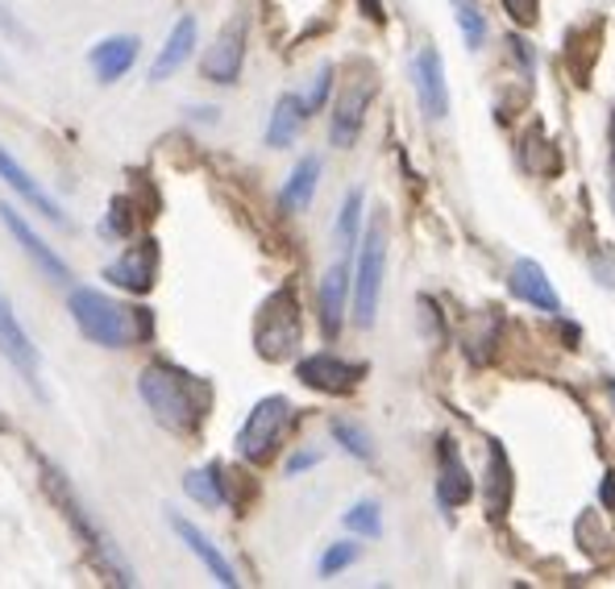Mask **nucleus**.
<instances>
[{
	"instance_id": "1",
	"label": "nucleus",
	"mask_w": 615,
	"mask_h": 589,
	"mask_svg": "<svg viewBox=\"0 0 615 589\" xmlns=\"http://www.w3.org/2000/svg\"><path fill=\"white\" fill-rule=\"evenodd\" d=\"M138 394L154 415V424L183 440L199 436L208 407H213V386L204 378L180 370L175 361H150L138 374Z\"/></svg>"
},
{
	"instance_id": "2",
	"label": "nucleus",
	"mask_w": 615,
	"mask_h": 589,
	"mask_svg": "<svg viewBox=\"0 0 615 589\" xmlns=\"http://www.w3.org/2000/svg\"><path fill=\"white\" fill-rule=\"evenodd\" d=\"M34 461H37V473H42V490L51 494V502H55L58 511H63V519L72 523L75 539L88 548L91 565L100 569V577H105L109 586H133L138 577H133V569L126 565L121 548H117V544L109 539V532L91 519V511L84 506V499H79V494H75V486L67 482V473H63L55 461H46L42 452H34Z\"/></svg>"
},
{
	"instance_id": "3",
	"label": "nucleus",
	"mask_w": 615,
	"mask_h": 589,
	"mask_svg": "<svg viewBox=\"0 0 615 589\" xmlns=\"http://www.w3.org/2000/svg\"><path fill=\"white\" fill-rule=\"evenodd\" d=\"M67 312H72L75 328L84 332V340L100 345V349H129L138 340L154 337L150 307L117 304L112 295L96 291V286H72L67 291Z\"/></svg>"
},
{
	"instance_id": "4",
	"label": "nucleus",
	"mask_w": 615,
	"mask_h": 589,
	"mask_svg": "<svg viewBox=\"0 0 615 589\" xmlns=\"http://www.w3.org/2000/svg\"><path fill=\"white\" fill-rule=\"evenodd\" d=\"M304 337V320H300V304H295V291L279 286L267 295V304L258 307V320H253V349L262 361H288L300 349Z\"/></svg>"
},
{
	"instance_id": "5",
	"label": "nucleus",
	"mask_w": 615,
	"mask_h": 589,
	"mask_svg": "<svg viewBox=\"0 0 615 589\" xmlns=\"http://www.w3.org/2000/svg\"><path fill=\"white\" fill-rule=\"evenodd\" d=\"M291 415H295V407H291L288 394H267V399H258L253 411L246 415L241 432H237V440H234L237 457L250 461V465L271 461L279 440H283V432H288Z\"/></svg>"
},
{
	"instance_id": "6",
	"label": "nucleus",
	"mask_w": 615,
	"mask_h": 589,
	"mask_svg": "<svg viewBox=\"0 0 615 589\" xmlns=\"http://www.w3.org/2000/svg\"><path fill=\"white\" fill-rule=\"evenodd\" d=\"M382 270H387V229H382V220H370L363 250H358V274H354V320L363 328H370L379 316Z\"/></svg>"
},
{
	"instance_id": "7",
	"label": "nucleus",
	"mask_w": 615,
	"mask_h": 589,
	"mask_svg": "<svg viewBox=\"0 0 615 589\" xmlns=\"http://www.w3.org/2000/svg\"><path fill=\"white\" fill-rule=\"evenodd\" d=\"M0 353L4 361L25 378V386L37 394V399H46V386H42V358H37V345L30 340V332L21 328L18 312L9 304V295L0 291Z\"/></svg>"
},
{
	"instance_id": "8",
	"label": "nucleus",
	"mask_w": 615,
	"mask_h": 589,
	"mask_svg": "<svg viewBox=\"0 0 615 589\" xmlns=\"http://www.w3.org/2000/svg\"><path fill=\"white\" fill-rule=\"evenodd\" d=\"M105 279L112 286L129 291V295H150L154 283H159V241L145 237L138 246L121 250V258H112L109 266H105Z\"/></svg>"
},
{
	"instance_id": "9",
	"label": "nucleus",
	"mask_w": 615,
	"mask_h": 589,
	"mask_svg": "<svg viewBox=\"0 0 615 589\" xmlns=\"http://www.w3.org/2000/svg\"><path fill=\"white\" fill-rule=\"evenodd\" d=\"M246 34H250V25L246 18H234L225 30L217 34V42L208 46L204 54V63H199V72L208 84H220V88H229L237 84V75H241V63H246Z\"/></svg>"
},
{
	"instance_id": "10",
	"label": "nucleus",
	"mask_w": 615,
	"mask_h": 589,
	"mask_svg": "<svg viewBox=\"0 0 615 589\" xmlns=\"http://www.w3.org/2000/svg\"><path fill=\"white\" fill-rule=\"evenodd\" d=\"M370 100H375V84L370 79H349V88L337 96L333 117H328V142L337 145V150H349V145L358 142Z\"/></svg>"
},
{
	"instance_id": "11",
	"label": "nucleus",
	"mask_w": 615,
	"mask_h": 589,
	"mask_svg": "<svg viewBox=\"0 0 615 589\" xmlns=\"http://www.w3.org/2000/svg\"><path fill=\"white\" fill-rule=\"evenodd\" d=\"M0 225L13 232V241L21 246V253H25V258H30V262H34V266L51 279V283H67V279H72L67 262H63V258H58V253L51 250V246H46V241H42V237H37L25 220H21V212L13 208V204H0Z\"/></svg>"
},
{
	"instance_id": "12",
	"label": "nucleus",
	"mask_w": 615,
	"mask_h": 589,
	"mask_svg": "<svg viewBox=\"0 0 615 589\" xmlns=\"http://www.w3.org/2000/svg\"><path fill=\"white\" fill-rule=\"evenodd\" d=\"M0 183H4L9 192H18V196L25 199L37 216H46L51 225H72V220L63 216V208H58V199L51 196V192H46V187H42V183H37L25 166H21V162L4 150V145H0Z\"/></svg>"
},
{
	"instance_id": "13",
	"label": "nucleus",
	"mask_w": 615,
	"mask_h": 589,
	"mask_svg": "<svg viewBox=\"0 0 615 589\" xmlns=\"http://www.w3.org/2000/svg\"><path fill=\"white\" fill-rule=\"evenodd\" d=\"M166 523H171V527H175V536L183 539V544H187V553L196 556L199 565H204V569H208V577H213V581H217V586H241V577H237V569L234 565H229V560H225V553H220L217 544H213V539L204 536V532H199L196 523H192V519H183L180 511H166Z\"/></svg>"
},
{
	"instance_id": "14",
	"label": "nucleus",
	"mask_w": 615,
	"mask_h": 589,
	"mask_svg": "<svg viewBox=\"0 0 615 589\" xmlns=\"http://www.w3.org/2000/svg\"><path fill=\"white\" fill-rule=\"evenodd\" d=\"M417 100L424 108V117L429 121H445L450 117V84H445V63H441V54L436 46H424L417 54Z\"/></svg>"
},
{
	"instance_id": "15",
	"label": "nucleus",
	"mask_w": 615,
	"mask_h": 589,
	"mask_svg": "<svg viewBox=\"0 0 615 589\" xmlns=\"http://www.w3.org/2000/svg\"><path fill=\"white\" fill-rule=\"evenodd\" d=\"M295 378L321 394H349L363 378V366H349V361L333 358V353H312V358L295 366Z\"/></svg>"
},
{
	"instance_id": "16",
	"label": "nucleus",
	"mask_w": 615,
	"mask_h": 589,
	"mask_svg": "<svg viewBox=\"0 0 615 589\" xmlns=\"http://www.w3.org/2000/svg\"><path fill=\"white\" fill-rule=\"evenodd\" d=\"M507 291H511L520 304H532L537 312H549V316H558L561 312V295L553 291V283H549V274L541 270V262H532V258H520V262L511 266Z\"/></svg>"
},
{
	"instance_id": "17",
	"label": "nucleus",
	"mask_w": 615,
	"mask_h": 589,
	"mask_svg": "<svg viewBox=\"0 0 615 589\" xmlns=\"http://www.w3.org/2000/svg\"><path fill=\"white\" fill-rule=\"evenodd\" d=\"M345 304H349V262H333L325 270V279L316 286V312H321V328L333 340L345 324Z\"/></svg>"
},
{
	"instance_id": "18",
	"label": "nucleus",
	"mask_w": 615,
	"mask_h": 589,
	"mask_svg": "<svg viewBox=\"0 0 615 589\" xmlns=\"http://www.w3.org/2000/svg\"><path fill=\"white\" fill-rule=\"evenodd\" d=\"M138 37L133 34H112V37H100L96 46L88 51V67L96 72L100 84H117L121 75L133 72V63H138Z\"/></svg>"
},
{
	"instance_id": "19",
	"label": "nucleus",
	"mask_w": 615,
	"mask_h": 589,
	"mask_svg": "<svg viewBox=\"0 0 615 589\" xmlns=\"http://www.w3.org/2000/svg\"><path fill=\"white\" fill-rule=\"evenodd\" d=\"M196 37H199V25L192 13H183L175 25H171V34H166L163 51H159V58L150 63V84H163L166 75H175L192 58V51H196Z\"/></svg>"
},
{
	"instance_id": "20",
	"label": "nucleus",
	"mask_w": 615,
	"mask_h": 589,
	"mask_svg": "<svg viewBox=\"0 0 615 589\" xmlns=\"http://www.w3.org/2000/svg\"><path fill=\"white\" fill-rule=\"evenodd\" d=\"M436 499L441 506H466L474 499V478L462 452H457V440H441V478H436Z\"/></svg>"
},
{
	"instance_id": "21",
	"label": "nucleus",
	"mask_w": 615,
	"mask_h": 589,
	"mask_svg": "<svg viewBox=\"0 0 615 589\" xmlns=\"http://www.w3.org/2000/svg\"><path fill=\"white\" fill-rule=\"evenodd\" d=\"M308 117H312V112H308L304 96L283 91V96L274 100L271 121H267V145H271V150H288V145L300 138V129H304Z\"/></svg>"
},
{
	"instance_id": "22",
	"label": "nucleus",
	"mask_w": 615,
	"mask_h": 589,
	"mask_svg": "<svg viewBox=\"0 0 615 589\" xmlns=\"http://www.w3.org/2000/svg\"><path fill=\"white\" fill-rule=\"evenodd\" d=\"M511 490H516V478H511L507 452H504V445H495V440H490L487 473H483V499H487L490 515H495V519L507 515V506H511Z\"/></svg>"
},
{
	"instance_id": "23",
	"label": "nucleus",
	"mask_w": 615,
	"mask_h": 589,
	"mask_svg": "<svg viewBox=\"0 0 615 589\" xmlns=\"http://www.w3.org/2000/svg\"><path fill=\"white\" fill-rule=\"evenodd\" d=\"M316 183H321V159L304 154L288 175V183H283V192H279V208L283 212H304L312 196H316Z\"/></svg>"
},
{
	"instance_id": "24",
	"label": "nucleus",
	"mask_w": 615,
	"mask_h": 589,
	"mask_svg": "<svg viewBox=\"0 0 615 589\" xmlns=\"http://www.w3.org/2000/svg\"><path fill=\"white\" fill-rule=\"evenodd\" d=\"M183 490H187L199 506H208V511L225 506V502H229V490H225V465L208 461L204 469H192V473L183 478Z\"/></svg>"
},
{
	"instance_id": "25",
	"label": "nucleus",
	"mask_w": 615,
	"mask_h": 589,
	"mask_svg": "<svg viewBox=\"0 0 615 589\" xmlns=\"http://www.w3.org/2000/svg\"><path fill=\"white\" fill-rule=\"evenodd\" d=\"M358 229H363V187H354L342 204V216H337V246L345 253L358 246Z\"/></svg>"
},
{
	"instance_id": "26",
	"label": "nucleus",
	"mask_w": 615,
	"mask_h": 589,
	"mask_svg": "<svg viewBox=\"0 0 615 589\" xmlns=\"http://www.w3.org/2000/svg\"><path fill=\"white\" fill-rule=\"evenodd\" d=\"M328 432H333V440H337L349 457H358V461H375V445H370V436H366L358 424H349V419H333Z\"/></svg>"
},
{
	"instance_id": "27",
	"label": "nucleus",
	"mask_w": 615,
	"mask_h": 589,
	"mask_svg": "<svg viewBox=\"0 0 615 589\" xmlns=\"http://www.w3.org/2000/svg\"><path fill=\"white\" fill-rule=\"evenodd\" d=\"M342 523L354 532V536H382V515H379V506L375 502H354L349 511L342 515Z\"/></svg>"
},
{
	"instance_id": "28",
	"label": "nucleus",
	"mask_w": 615,
	"mask_h": 589,
	"mask_svg": "<svg viewBox=\"0 0 615 589\" xmlns=\"http://www.w3.org/2000/svg\"><path fill=\"white\" fill-rule=\"evenodd\" d=\"M450 4H453V13H457L462 34H466V46L478 51V46H483V37H487V21H483V13L474 9V0H450Z\"/></svg>"
},
{
	"instance_id": "29",
	"label": "nucleus",
	"mask_w": 615,
	"mask_h": 589,
	"mask_svg": "<svg viewBox=\"0 0 615 589\" xmlns=\"http://www.w3.org/2000/svg\"><path fill=\"white\" fill-rule=\"evenodd\" d=\"M358 556H363V544H349V539H345V544H328L325 556H321V577H337V572L349 569Z\"/></svg>"
},
{
	"instance_id": "30",
	"label": "nucleus",
	"mask_w": 615,
	"mask_h": 589,
	"mask_svg": "<svg viewBox=\"0 0 615 589\" xmlns=\"http://www.w3.org/2000/svg\"><path fill=\"white\" fill-rule=\"evenodd\" d=\"M133 232V216H129V199L117 196L109 204V220H105V237H129Z\"/></svg>"
},
{
	"instance_id": "31",
	"label": "nucleus",
	"mask_w": 615,
	"mask_h": 589,
	"mask_svg": "<svg viewBox=\"0 0 615 589\" xmlns=\"http://www.w3.org/2000/svg\"><path fill=\"white\" fill-rule=\"evenodd\" d=\"M328 88H333V67H328V63H325V67L316 72V79H312V88H308V96H304L308 112H321V108H325Z\"/></svg>"
},
{
	"instance_id": "32",
	"label": "nucleus",
	"mask_w": 615,
	"mask_h": 589,
	"mask_svg": "<svg viewBox=\"0 0 615 589\" xmlns=\"http://www.w3.org/2000/svg\"><path fill=\"white\" fill-rule=\"evenodd\" d=\"M504 9L516 25H532L537 13H541V0H504Z\"/></svg>"
},
{
	"instance_id": "33",
	"label": "nucleus",
	"mask_w": 615,
	"mask_h": 589,
	"mask_svg": "<svg viewBox=\"0 0 615 589\" xmlns=\"http://www.w3.org/2000/svg\"><path fill=\"white\" fill-rule=\"evenodd\" d=\"M0 34H9L13 42H30V34H25V25H21L18 18H13V9L0 0Z\"/></svg>"
},
{
	"instance_id": "34",
	"label": "nucleus",
	"mask_w": 615,
	"mask_h": 589,
	"mask_svg": "<svg viewBox=\"0 0 615 589\" xmlns=\"http://www.w3.org/2000/svg\"><path fill=\"white\" fill-rule=\"evenodd\" d=\"M312 465H321V452H312V448H304V452H295L288 461V473L295 478V473H304V469H312Z\"/></svg>"
},
{
	"instance_id": "35",
	"label": "nucleus",
	"mask_w": 615,
	"mask_h": 589,
	"mask_svg": "<svg viewBox=\"0 0 615 589\" xmlns=\"http://www.w3.org/2000/svg\"><path fill=\"white\" fill-rule=\"evenodd\" d=\"M603 499H607V502H615V482H612V478H607V482H603Z\"/></svg>"
},
{
	"instance_id": "36",
	"label": "nucleus",
	"mask_w": 615,
	"mask_h": 589,
	"mask_svg": "<svg viewBox=\"0 0 615 589\" xmlns=\"http://www.w3.org/2000/svg\"><path fill=\"white\" fill-rule=\"evenodd\" d=\"M0 79H9V63L4 58H0Z\"/></svg>"
},
{
	"instance_id": "37",
	"label": "nucleus",
	"mask_w": 615,
	"mask_h": 589,
	"mask_svg": "<svg viewBox=\"0 0 615 589\" xmlns=\"http://www.w3.org/2000/svg\"><path fill=\"white\" fill-rule=\"evenodd\" d=\"M607 391H612V399H615V382H612V386H607Z\"/></svg>"
},
{
	"instance_id": "38",
	"label": "nucleus",
	"mask_w": 615,
	"mask_h": 589,
	"mask_svg": "<svg viewBox=\"0 0 615 589\" xmlns=\"http://www.w3.org/2000/svg\"><path fill=\"white\" fill-rule=\"evenodd\" d=\"M612 199H615V192H612Z\"/></svg>"
}]
</instances>
